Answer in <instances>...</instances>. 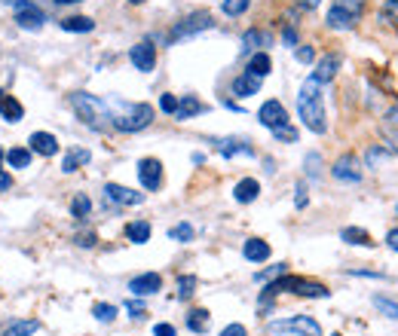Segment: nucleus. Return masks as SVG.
I'll return each instance as SVG.
<instances>
[{"mask_svg":"<svg viewBox=\"0 0 398 336\" xmlns=\"http://www.w3.org/2000/svg\"><path fill=\"white\" fill-rule=\"evenodd\" d=\"M395 214H398V205H395Z\"/></svg>","mask_w":398,"mask_h":336,"instance_id":"nucleus-60","label":"nucleus"},{"mask_svg":"<svg viewBox=\"0 0 398 336\" xmlns=\"http://www.w3.org/2000/svg\"><path fill=\"white\" fill-rule=\"evenodd\" d=\"M89 214H92V199L86 196V192H77V196L70 199V217L86 220Z\"/></svg>","mask_w":398,"mask_h":336,"instance_id":"nucleus-30","label":"nucleus"},{"mask_svg":"<svg viewBox=\"0 0 398 336\" xmlns=\"http://www.w3.org/2000/svg\"><path fill=\"white\" fill-rule=\"evenodd\" d=\"M389 156H392V150H389L386 144H374V147H368V153H365V166L368 168H380Z\"/></svg>","mask_w":398,"mask_h":336,"instance_id":"nucleus-29","label":"nucleus"},{"mask_svg":"<svg viewBox=\"0 0 398 336\" xmlns=\"http://www.w3.org/2000/svg\"><path fill=\"white\" fill-rule=\"evenodd\" d=\"M260 196V184L254 181V177H243V181L233 187V199H236L239 205H248V202H254V199Z\"/></svg>","mask_w":398,"mask_h":336,"instance_id":"nucleus-16","label":"nucleus"},{"mask_svg":"<svg viewBox=\"0 0 398 336\" xmlns=\"http://www.w3.org/2000/svg\"><path fill=\"white\" fill-rule=\"evenodd\" d=\"M307 202H310V196H307V187H303V184H297V196H294V205H297V208H307Z\"/></svg>","mask_w":398,"mask_h":336,"instance_id":"nucleus-47","label":"nucleus"},{"mask_svg":"<svg viewBox=\"0 0 398 336\" xmlns=\"http://www.w3.org/2000/svg\"><path fill=\"white\" fill-rule=\"evenodd\" d=\"M59 6H68V3H80V0H55Z\"/></svg>","mask_w":398,"mask_h":336,"instance_id":"nucleus-56","label":"nucleus"},{"mask_svg":"<svg viewBox=\"0 0 398 336\" xmlns=\"http://www.w3.org/2000/svg\"><path fill=\"white\" fill-rule=\"evenodd\" d=\"M389 123H398V104L392 107V110H389Z\"/></svg>","mask_w":398,"mask_h":336,"instance_id":"nucleus-55","label":"nucleus"},{"mask_svg":"<svg viewBox=\"0 0 398 336\" xmlns=\"http://www.w3.org/2000/svg\"><path fill=\"white\" fill-rule=\"evenodd\" d=\"M365 16V0H334L328 10V28L334 31H350Z\"/></svg>","mask_w":398,"mask_h":336,"instance_id":"nucleus-4","label":"nucleus"},{"mask_svg":"<svg viewBox=\"0 0 398 336\" xmlns=\"http://www.w3.org/2000/svg\"><path fill=\"white\" fill-rule=\"evenodd\" d=\"M374 306L383 312V315H389L392 321H398V299H389V297H374Z\"/></svg>","mask_w":398,"mask_h":336,"instance_id":"nucleus-35","label":"nucleus"},{"mask_svg":"<svg viewBox=\"0 0 398 336\" xmlns=\"http://www.w3.org/2000/svg\"><path fill=\"white\" fill-rule=\"evenodd\" d=\"M297 113H301L303 126L316 135L328 132V117H325V101H322V83H316L310 77L297 92Z\"/></svg>","mask_w":398,"mask_h":336,"instance_id":"nucleus-1","label":"nucleus"},{"mask_svg":"<svg viewBox=\"0 0 398 336\" xmlns=\"http://www.w3.org/2000/svg\"><path fill=\"white\" fill-rule=\"evenodd\" d=\"M218 336H248V330H245L243 324H227V327H224V330L218 333Z\"/></svg>","mask_w":398,"mask_h":336,"instance_id":"nucleus-46","label":"nucleus"},{"mask_svg":"<svg viewBox=\"0 0 398 336\" xmlns=\"http://www.w3.org/2000/svg\"><path fill=\"white\" fill-rule=\"evenodd\" d=\"M380 16L386 21H392V25H398V0H383Z\"/></svg>","mask_w":398,"mask_h":336,"instance_id":"nucleus-38","label":"nucleus"},{"mask_svg":"<svg viewBox=\"0 0 398 336\" xmlns=\"http://www.w3.org/2000/svg\"><path fill=\"white\" fill-rule=\"evenodd\" d=\"M10 187H12V177L6 175V171H0V192H6Z\"/></svg>","mask_w":398,"mask_h":336,"instance_id":"nucleus-54","label":"nucleus"},{"mask_svg":"<svg viewBox=\"0 0 398 336\" xmlns=\"http://www.w3.org/2000/svg\"><path fill=\"white\" fill-rule=\"evenodd\" d=\"M258 119H260V126H267L269 132H276V128H285L288 126V110H285V104H282V101L269 98V101L260 104Z\"/></svg>","mask_w":398,"mask_h":336,"instance_id":"nucleus-7","label":"nucleus"},{"mask_svg":"<svg viewBox=\"0 0 398 336\" xmlns=\"http://www.w3.org/2000/svg\"><path fill=\"white\" fill-rule=\"evenodd\" d=\"M108 107H111V126L117 128V132L135 135V132H144V128L153 123V107L144 101H135V104L108 101Z\"/></svg>","mask_w":398,"mask_h":336,"instance_id":"nucleus-2","label":"nucleus"},{"mask_svg":"<svg viewBox=\"0 0 398 336\" xmlns=\"http://www.w3.org/2000/svg\"><path fill=\"white\" fill-rule=\"evenodd\" d=\"M44 21H46V12L40 10V6H34V10H22V12H16V25H19V28H25V31H40V28H44Z\"/></svg>","mask_w":398,"mask_h":336,"instance_id":"nucleus-19","label":"nucleus"},{"mask_svg":"<svg viewBox=\"0 0 398 336\" xmlns=\"http://www.w3.org/2000/svg\"><path fill=\"white\" fill-rule=\"evenodd\" d=\"M230 92L236 98H252V95H258V92H260V80L254 74H248V70H243V74L230 83Z\"/></svg>","mask_w":398,"mask_h":336,"instance_id":"nucleus-14","label":"nucleus"},{"mask_svg":"<svg viewBox=\"0 0 398 336\" xmlns=\"http://www.w3.org/2000/svg\"><path fill=\"white\" fill-rule=\"evenodd\" d=\"M129 61H132L135 70H141V74H151V70L156 68V46H153V40L135 43V46L129 49Z\"/></svg>","mask_w":398,"mask_h":336,"instance_id":"nucleus-8","label":"nucleus"},{"mask_svg":"<svg viewBox=\"0 0 398 336\" xmlns=\"http://www.w3.org/2000/svg\"><path fill=\"white\" fill-rule=\"evenodd\" d=\"M245 70H248V74H254L258 80H264V77H269V70H273V59H269L264 49H260V52H254L252 59H248Z\"/></svg>","mask_w":398,"mask_h":336,"instance_id":"nucleus-22","label":"nucleus"},{"mask_svg":"<svg viewBox=\"0 0 398 336\" xmlns=\"http://www.w3.org/2000/svg\"><path fill=\"white\" fill-rule=\"evenodd\" d=\"M92 315H95V321H102V324H111V321L117 318V306H111V303H95V306H92Z\"/></svg>","mask_w":398,"mask_h":336,"instance_id":"nucleus-34","label":"nucleus"},{"mask_svg":"<svg viewBox=\"0 0 398 336\" xmlns=\"http://www.w3.org/2000/svg\"><path fill=\"white\" fill-rule=\"evenodd\" d=\"M288 273V263H279V266H269L267 273H258L254 278H258V281H273V278H279V275H285Z\"/></svg>","mask_w":398,"mask_h":336,"instance_id":"nucleus-40","label":"nucleus"},{"mask_svg":"<svg viewBox=\"0 0 398 336\" xmlns=\"http://www.w3.org/2000/svg\"><path fill=\"white\" fill-rule=\"evenodd\" d=\"M386 245H389V251H395V254H398V226H395V230H389V233H386Z\"/></svg>","mask_w":398,"mask_h":336,"instance_id":"nucleus-49","label":"nucleus"},{"mask_svg":"<svg viewBox=\"0 0 398 336\" xmlns=\"http://www.w3.org/2000/svg\"><path fill=\"white\" fill-rule=\"evenodd\" d=\"M215 28V19H211L209 10H196L190 12V16L178 19L172 25V31L166 34V43H178V40H187V37H196V34L202 31H211Z\"/></svg>","mask_w":398,"mask_h":336,"instance_id":"nucleus-5","label":"nucleus"},{"mask_svg":"<svg viewBox=\"0 0 398 336\" xmlns=\"http://www.w3.org/2000/svg\"><path fill=\"white\" fill-rule=\"evenodd\" d=\"M74 241H77L80 248H95V245H98V235H95V233H80Z\"/></svg>","mask_w":398,"mask_h":336,"instance_id":"nucleus-45","label":"nucleus"},{"mask_svg":"<svg viewBox=\"0 0 398 336\" xmlns=\"http://www.w3.org/2000/svg\"><path fill=\"white\" fill-rule=\"evenodd\" d=\"M138 181L144 190L156 192L162 187V162L153 159V156H144V159L138 162Z\"/></svg>","mask_w":398,"mask_h":336,"instance_id":"nucleus-10","label":"nucleus"},{"mask_svg":"<svg viewBox=\"0 0 398 336\" xmlns=\"http://www.w3.org/2000/svg\"><path fill=\"white\" fill-rule=\"evenodd\" d=\"M160 110L169 113V117H175V113H178V95H172V92L160 95Z\"/></svg>","mask_w":398,"mask_h":336,"instance_id":"nucleus-39","label":"nucleus"},{"mask_svg":"<svg viewBox=\"0 0 398 336\" xmlns=\"http://www.w3.org/2000/svg\"><path fill=\"white\" fill-rule=\"evenodd\" d=\"M269 43H273V37H269L267 31H260V28H248V31L243 34V52H252V49L260 52V46H269Z\"/></svg>","mask_w":398,"mask_h":336,"instance_id":"nucleus-23","label":"nucleus"},{"mask_svg":"<svg viewBox=\"0 0 398 336\" xmlns=\"http://www.w3.org/2000/svg\"><path fill=\"white\" fill-rule=\"evenodd\" d=\"M3 95H6V92H0V98H3Z\"/></svg>","mask_w":398,"mask_h":336,"instance_id":"nucleus-58","label":"nucleus"},{"mask_svg":"<svg viewBox=\"0 0 398 336\" xmlns=\"http://www.w3.org/2000/svg\"><path fill=\"white\" fill-rule=\"evenodd\" d=\"M70 107H74L77 117H80L89 128H95V132H104V128L111 126V107H108V101L89 95V92H74V95H70Z\"/></svg>","mask_w":398,"mask_h":336,"instance_id":"nucleus-3","label":"nucleus"},{"mask_svg":"<svg viewBox=\"0 0 398 336\" xmlns=\"http://www.w3.org/2000/svg\"><path fill=\"white\" fill-rule=\"evenodd\" d=\"M350 275H355V278H383V273H368V269H352Z\"/></svg>","mask_w":398,"mask_h":336,"instance_id":"nucleus-53","label":"nucleus"},{"mask_svg":"<svg viewBox=\"0 0 398 336\" xmlns=\"http://www.w3.org/2000/svg\"><path fill=\"white\" fill-rule=\"evenodd\" d=\"M0 117H3L6 123H22L25 107L19 104L12 95H3V98H0Z\"/></svg>","mask_w":398,"mask_h":336,"instance_id":"nucleus-24","label":"nucleus"},{"mask_svg":"<svg viewBox=\"0 0 398 336\" xmlns=\"http://www.w3.org/2000/svg\"><path fill=\"white\" fill-rule=\"evenodd\" d=\"M196 294V275H178V299H190Z\"/></svg>","mask_w":398,"mask_h":336,"instance_id":"nucleus-33","label":"nucleus"},{"mask_svg":"<svg viewBox=\"0 0 398 336\" xmlns=\"http://www.w3.org/2000/svg\"><path fill=\"white\" fill-rule=\"evenodd\" d=\"M129 3H132V6H141V3H144V0H129Z\"/></svg>","mask_w":398,"mask_h":336,"instance_id":"nucleus-57","label":"nucleus"},{"mask_svg":"<svg viewBox=\"0 0 398 336\" xmlns=\"http://www.w3.org/2000/svg\"><path fill=\"white\" fill-rule=\"evenodd\" d=\"M89 159H92V153L86 147H70L65 153V162H61V171H65V175H74V171L83 168Z\"/></svg>","mask_w":398,"mask_h":336,"instance_id":"nucleus-20","label":"nucleus"},{"mask_svg":"<svg viewBox=\"0 0 398 336\" xmlns=\"http://www.w3.org/2000/svg\"><path fill=\"white\" fill-rule=\"evenodd\" d=\"M243 257L248 263H264V260H269V245L264 239H248L243 245Z\"/></svg>","mask_w":398,"mask_h":336,"instance_id":"nucleus-21","label":"nucleus"},{"mask_svg":"<svg viewBox=\"0 0 398 336\" xmlns=\"http://www.w3.org/2000/svg\"><path fill=\"white\" fill-rule=\"evenodd\" d=\"M322 3V0H297V10H303V12H310V10H316V6Z\"/></svg>","mask_w":398,"mask_h":336,"instance_id":"nucleus-52","label":"nucleus"},{"mask_svg":"<svg viewBox=\"0 0 398 336\" xmlns=\"http://www.w3.org/2000/svg\"><path fill=\"white\" fill-rule=\"evenodd\" d=\"M337 68H340L337 55H325V59H319L316 70H312V80H316V83H331L334 77H337Z\"/></svg>","mask_w":398,"mask_h":336,"instance_id":"nucleus-18","label":"nucleus"},{"mask_svg":"<svg viewBox=\"0 0 398 336\" xmlns=\"http://www.w3.org/2000/svg\"><path fill=\"white\" fill-rule=\"evenodd\" d=\"M3 159H6V166H10V168H28V166H31V150H28V147H12V150H6V153H3Z\"/></svg>","mask_w":398,"mask_h":336,"instance_id":"nucleus-27","label":"nucleus"},{"mask_svg":"<svg viewBox=\"0 0 398 336\" xmlns=\"http://www.w3.org/2000/svg\"><path fill=\"white\" fill-rule=\"evenodd\" d=\"M199 113H205V104L199 101L196 95H181L178 98V113H175V119H193V117H199Z\"/></svg>","mask_w":398,"mask_h":336,"instance_id":"nucleus-17","label":"nucleus"},{"mask_svg":"<svg viewBox=\"0 0 398 336\" xmlns=\"http://www.w3.org/2000/svg\"><path fill=\"white\" fill-rule=\"evenodd\" d=\"M153 336H175V327L172 324H156L153 327Z\"/></svg>","mask_w":398,"mask_h":336,"instance_id":"nucleus-51","label":"nucleus"},{"mask_svg":"<svg viewBox=\"0 0 398 336\" xmlns=\"http://www.w3.org/2000/svg\"><path fill=\"white\" fill-rule=\"evenodd\" d=\"M187 330H193V333L209 330V309H190L187 312Z\"/></svg>","mask_w":398,"mask_h":336,"instance_id":"nucleus-31","label":"nucleus"},{"mask_svg":"<svg viewBox=\"0 0 398 336\" xmlns=\"http://www.w3.org/2000/svg\"><path fill=\"white\" fill-rule=\"evenodd\" d=\"M276 141H285V144H294L297 141V128H291V126H285V128H276Z\"/></svg>","mask_w":398,"mask_h":336,"instance_id":"nucleus-43","label":"nucleus"},{"mask_svg":"<svg viewBox=\"0 0 398 336\" xmlns=\"http://www.w3.org/2000/svg\"><path fill=\"white\" fill-rule=\"evenodd\" d=\"M334 336H343V333H334Z\"/></svg>","mask_w":398,"mask_h":336,"instance_id":"nucleus-59","label":"nucleus"},{"mask_svg":"<svg viewBox=\"0 0 398 336\" xmlns=\"http://www.w3.org/2000/svg\"><path fill=\"white\" fill-rule=\"evenodd\" d=\"M104 199L113 205H141L144 192H135L129 187H120V184H104Z\"/></svg>","mask_w":398,"mask_h":336,"instance_id":"nucleus-12","label":"nucleus"},{"mask_svg":"<svg viewBox=\"0 0 398 336\" xmlns=\"http://www.w3.org/2000/svg\"><path fill=\"white\" fill-rule=\"evenodd\" d=\"M248 6H252V0H224L221 10L227 12V16H243Z\"/></svg>","mask_w":398,"mask_h":336,"instance_id":"nucleus-37","label":"nucleus"},{"mask_svg":"<svg viewBox=\"0 0 398 336\" xmlns=\"http://www.w3.org/2000/svg\"><path fill=\"white\" fill-rule=\"evenodd\" d=\"M383 138H386V144L392 153H398V128L395 126H383Z\"/></svg>","mask_w":398,"mask_h":336,"instance_id":"nucleus-42","label":"nucleus"},{"mask_svg":"<svg viewBox=\"0 0 398 336\" xmlns=\"http://www.w3.org/2000/svg\"><path fill=\"white\" fill-rule=\"evenodd\" d=\"M28 144H31V153H40V156H55L59 153V138L49 132H34L31 138H28Z\"/></svg>","mask_w":398,"mask_h":336,"instance_id":"nucleus-15","label":"nucleus"},{"mask_svg":"<svg viewBox=\"0 0 398 336\" xmlns=\"http://www.w3.org/2000/svg\"><path fill=\"white\" fill-rule=\"evenodd\" d=\"M92 28H95V21L86 19V16H68V19H61V31H68V34H89Z\"/></svg>","mask_w":398,"mask_h":336,"instance_id":"nucleus-26","label":"nucleus"},{"mask_svg":"<svg viewBox=\"0 0 398 336\" xmlns=\"http://www.w3.org/2000/svg\"><path fill=\"white\" fill-rule=\"evenodd\" d=\"M282 40H285L288 46H301V43H297V31H294V28H285V31H282Z\"/></svg>","mask_w":398,"mask_h":336,"instance_id":"nucleus-50","label":"nucleus"},{"mask_svg":"<svg viewBox=\"0 0 398 336\" xmlns=\"http://www.w3.org/2000/svg\"><path fill=\"white\" fill-rule=\"evenodd\" d=\"M331 175H334V181L361 184V162H359V156H352V153L340 156V159L331 166Z\"/></svg>","mask_w":398,"mask_h":336,"instance_id":"nucleus-9","label":"nucleus"},{"mask_svg":"<svg viewBox=\"0 0 398 336\" xmlns=\"http://www.w3.org/2000/svg\"><path fill=\"white\" fill-rule=\"evenodd\" d=\"M160 288H162V275L160 273H141V275H135L129 281L132 297H151Z\"/></svg>","mask_w":398,"mask_h":336,"instance_id":"nucleus-11","label":"nucleus"},{"mask_svg":"<svg viewBox=\"0 0 398 336\" xmlns=\"http://www.w3.org/2000/svg\"><path fill=\"white\" fill-rule=\"evenodd\" d=\"M294 55H297V61H301V64H312V61H316V49H312V46H297Z\"/></svg>","mask_w":398,"mask_h":336,"instance_id":"nucleus-41","label":"nucleus"},{"mask_svg":"<svg viewBox=\"0 0 398 336\" xmlns=\"http://www.w3.org/2000/svg\"><path fill=\"white\" fill-rule=\"evenodd\" d=\"M273 333H297V336H322V324L312 315H294L285 321H269Z\"/></svg>","mask_w":398,"mask_h":336,"instance_id":"nucleus-6","label":"nucleus"},{"mask_svg":"<svg viewBox=\"0 0 398 336\" xmlns=\"http://www.w3.org/2000/svg\"><path fill=\"white\" fill-rule=\"evenodd\" d=\"M211 144H215V150L221 156H227V159H230V156H254V147L248 144V141H239V138H215L211 141Z\"/></svg>","mask_w":398,"mask_h":336,"instance_id":"nucleus-13","label":"nucleus"},{"mask_svg":"<svg viewBox=\"0 0 398 336\" xmlns=\"http://www.w3.org/2000/svg\"><path fill=\"white\" fill-rule=\"evenodd\" d=\"M126 309H129V315L135 318V321H141L147 315V309H144V303H138V299H129V303H126Z\"/></svg>","mask_w":398,"mask_h":336,"instance_id":"nucleus-44","label":"nucleus"},{"mask_svg":"<svg viewBox=\"0 0 398 336\" xmlns=\"http://www.w3.org/2000/svg\"><path fill=\"white\" fill-rule=\"evenodd\" d=\"M126 239H129L132 245L151 241V224H147V220H132V224H126Z\"/></svg>","mask_w":398,"mask_h":336,"instance_id":"nucleus-25","label":"nucleus"},{"mask_svg":"<svg viewBox=\"0 0 398 336\" xmlns=\"http://www.w3.org/2000/svg\"><path fill=\"white\" fill-rule=\"evenodd\" d=\"M319 162H322V159H319V153H310L307 156V175H312V177L319 175Z\"/></svg>","mask_w":398,"mask_h":336,"instance_id":"nucleus-48","label":"nucleus"},{"mask_svg":"<svg viewBox=\"0 0 398 336\" xmlns=\"http://www.w3.org/2000/svg\"><path fill=\"white\" fill-rule=\"evenodd\" d=\"M37 330H40L37 321H12V324L3 330V336H34Z\"/></svg>","mask_w":398,"mask_h":336,"instance_id":"nucleus-32","label":"nucleus"},{"mask_svg":"<svg viewBox=\"0 0 398 336\" xmlns=\"http://www.w3.org/2000/svg\"><path fill=\"white\" fill-rule=\"evenodd\" d=\"M169 239H175V241H181V245H184V241L193 239V226H190V224H175L172 230H169Z\"/></svg>","mask_w":398,"mask_h":336,"instance_id":"nucleus-36","label":"nucleus"},{"mask_svg":"<svg viewBox=\"0 0 398 336\" xmlns=\"http://www.w3.org/2000/svg\"><path fill=\"white\" fill-rule=\"evenodd\" d=\"M340 239H343L346 245H365V248H374L371 235H368L365 230H359V226H343V230H340Z\"/></svg>","mask_w":398,"mask_h":336,"instance_id":"nucleus-28","label":"nucleus"}]
</instances>
